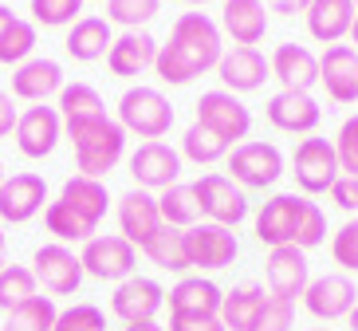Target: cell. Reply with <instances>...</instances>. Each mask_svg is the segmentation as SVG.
Listing matches in <instances>:
<instances>
[{
    "label": "cell",
    "mask_w": 358,
    "mask_h": 331,
    "mask_svg": "<svg viewBox=\"0 0 358 331\" xmlns=\"http://www.w3.org/2000/svg\"><path fill=\"white\" fill-rule=\"evenodd\" d=\"M224 43H221V28L205 16V12H181L173 20V32L166 43H158V59H154V71H158L162 83H193L197 75L213 71L221 64Z\"/></svg>",
    "instance_id": "1"
},
{
    "label": "cell",
    "mask_w": 358,
    "mask_h": 331,
    "mask_svg": "<svg viewBox=\"0 0 358 331\" xmlns=\"http://www.w3.org/2000/svg\"><path fill=\"white\" fill-rule=\"evenodd\" d=\"M67 139L75 146V166L83 178H103L122 162V150H127V130L118 118H83V122H64Z\"/></svg>",
    "instance_id": "2"
},
{
    "label": "cell",
    "mask_w": 358,
    "mask_h": 331,
    "mask_svg": "<svg viewBox=\"0 0 358 331\" xmlns=\"http://www.w3.org/2000/svg\"><path fill=\"white\" fill-rule=\"evenodd\" d=\"M118 122H122L127 134L158 142L173 127V107L158 87H130L127 95L118 99Z\"/></svg>",
    "instance_id": "3"
},
{
    "label": "cell",
    "mask_w": 358,
    "mask_h": 331,
    "mask_svg": "<svg viewBox=\"0 0 358 331\" xmlns=\"http://www.w3.org/2000/svg\"><path fill=\"white\" fill-rule=\"evenodd\" d=\"M193 197H197L201 217H209L213 225H224V229H236V225L248 217V197L232 178L224 174H201L193 182Z\"/></svg>",
    "instance_id": "4"
},
{
    "label": "cell",
    "mask_w": 358,
    "mask_h": 331,
    "mask_svg": "<svg viewBox=\"0 0 358 331\" xmlns=\"http://www.w3.org/2000/svg\"><path fill=\"white\" fill-rule=\"evenodd\" d=\"M292 174H295V185L315 197V193H327L331 185L338 182V154H335V142L327 139H303L292 154Z\"/></svg>",
    "instance_id": "5"
},
{
    "label": "cell",
    "mask_w": 358,
    "mask_h": 331,
    "mask_svg": "<svg viewBox=\"0 0 358 331\" xmlns=\"http://www.w3.org/2000/svg\"><path fill=\"white\" fill-rule=\"evenodd\" d=\"M229 170L241 190H268L284 174V154L272 142H241L229 154Z\"/></svg>",
    "instance_id": "6"
},
{
    "label": "cell",
    "mask_w": 358,
    "mask_h": 331,
    "mask_svg": "<svg viewBox=\"0 0 358 331\" xmlns=\"http://www.w3.org/2000/svg\"><path fill=\"white\" fill-rule=\"evenodd\" d=\"M197 122L213 130L217 139H224L229 146L248 139V130H252V115L232 91H205L197 99Z\"/></svg>",
    "instance_id": "7"
},
{
    "label": "cell",
    "mask_w": 358,
    "mask_h": 331,
    "mask_svg": "<svg viewBox=\"0 0 358 331\" xmlns=\"http://www.w3.org/2000/svg\"><path fill=\"white\" fill-rule=\"evenodd\" d=\"M185 253H189V268L217 272V268H229L236 260L241 245H236L232 229L213 225V221H197L193 229H185Z\"/></svg>",
    "instance_id": "8"
},
{
    "label": "cell",
    "mask_w": 358,
    "mask_h": 331,
    "mask_svg": "<svg viewBox=\"0 0 358 331\" xmlns=\"http://www.w3.org/2000/svg\"><path fill=\"white\" fill-rule=\"evenodd\" d=\"M83 260V272L95 280H130L138 265V248L130 245L127 237H91L79 253Z\"/></svg>",
    "instance_id": "9"
},
{
    "label": "cell",
    "mask_w": 358,
    "mask_h": 331,
    "mask_svg": "<svg viewBox=\"0 0 358 331\" xmlns=\"http://www.w3.org/2000/svg\"><path fill=\"white\" fill-rule=\"evenodd\" d=\"M32 276L52 296H75L79 284H83V260L67 245H43L32 257Z\"/></svg>",
    "instance_id": "10"
},
{
    "label": "cell",
    "mask_w": 358,
    "mask_h": 331,
    "mask_svg": "<svg viewBox=\"0 0 358 331\" xmlns=\"http://www.w3.org/2000/svg\"><path fill=\"white\" fill-rule=\"evenodd\" d=\"M130 178L138 182V190H169L181 178V154L166 142H142L130 154Z\"/></svg>",
    "instance_id": "11"
},
{
    "label": "cell",
    "mask_w": 358,
    "mask_h": 331,
    "mask_svg": "<svg viewBox=\"0 0 358 331\" xmlns=\"http://www.w3.org/2000/svg\"><path fill=\"white\" fill-rule=\"evenodd\" d=\"M303 205H307V197H295V193H275L272 202H264V209L256 213V237H260V245H268V248L295 245Z\"/></svg>",
    "instance_id": "12"
},
{
    "label": "cell",
    "mask_w": 358,
    "mask_h": 331,
    "mask_svg": "<svg viewBox=\"0 0 358 331\" xmlns=\"http://www.w3.org/2000/svg\"><path fill=\"white\" fill-rule=\"evenodd\" d=\"M264 276H268V296H280V300H292L295 304V296H303L307 284H311L307 253L295 245L272 248L268 260H264Z\"/></svg>",
    "instance_id": "13"
},
{
    "label": "cell",
    "mask_w": 358,
    "mask_h": 331,
    "mask_svg": "<svg viewBox=\"0 0 358 331\" xmlns=\"http://www.w3.org/2000/svg\"><path fill=\"white\" fill-rule=\"evenodd\" d=\"M358 304V288L350 284V276L343 272H327V276H315L303 292V308L315 316V320H343L350 316V308Z\"/></svg>",
    "instance_id": "14"
},
{
    "label": "cell",
    "mask_w": 358,
    "mask_h": 331,
    "mask_svg": "<svg viewBox=\"0 0 358 331\" xmlns=\"http://www.w3.org/2000/svg\"><path fill=\"white\" fill-rule=\"evenodd\" d=\"M162 304H166V288H162L158 280H150V276L122 280V284L115 288V296H110V311H115L122 323L154 320V316L162 311Z\"/></svg>",
    "instance_id": "15"
},
{
    "label": "cell",
    "mask_w": 358,
    "mask_h": 331,
    "mask_svg": "<svg viewBox=\"0 0 358 331\" xmlns=\"http://www.w3.org/2000/svg\"><path fill=\"white\" fill-rule=\"evenodd\" d=\"M118 229L134 248H146L154 237L166 229L158 213V197H150L146 190H130L118 197Z\"/></svg>",
    "instance_id": "16"
},
{
    "label": "cell",
    "mask_w": 358,
    "mask_h": 331,
    "mask_svg": "<svg viewBox=\"0 0 358 331\" xmlns=\"http://www.w3.org/2000/svg\"><path fill=\"white\" fill-rule=\"evenodd\" d=\"M48 202V185L40 174H12L0 182V221L24 225L32 221Z\"/></svg>",
    "instance_id": "17"
},
{
    "label": "cell",
    "mask_w": 358,
    "mask_h": 331,
    "mask_svg": "<svg viewBox=\"0 0 358 331\" xmlns=\"http://www.w3.org/2000/svg\"><path fill=\"white\" fill-rule=\"evenodd\" d=\"M64 134V118L55 107H28L16 118V146L24 158H48Z\"/></svg>",
    "instance_id": "18"
},
{
    "label": "cell",
    "mask_w": 358,
    "mask_h": 331,
    "mask_svg": "<svg viewBox=\"0 0 358 331\" xmlns=\"http://www.w3.org/2000/svg\"><path fill=\"white\" fill-rule=\"evenodd\" d=\"M319 83L335 103H355L358 99V48L350 43H331L319 55Z\"/></svg>",
    "instance_id": "19"
},
{
    "label": "cell",
    "mask_w": 358,
    "mask_h": 331,
    "mask_svg": "<svg viewBox=\"0 0 358 331\" xmlns=\"http://www.w3.org/2000/svg\"><path fill=\"white\" fill-rule=\"evenodd\" d=\"M217 75H221L224 91L248 95V91H260L264 79H272V67H268V59H264L256 48H232V52L221 55Z\"/></svg>",
    "instance_id": "20"
},
{
    "label": "cell",
    "mask_w": 358,
    "mask_h": 331,
    "mask_svg": "<svg viewBox=\"0 0 358 331\" xmlns=\"http://www.w3.org/2000/svg\"><path fill=\"white\" fill-rule=\"evenodd\" d=\"M264 115H268V122L275 130H284V134H311L319 127L323 111H319V103L307 91H280V95L268 99V111Z\"/></svg>",
    "instance_id": "21"
},
{
    "label": "cell",
    "mask_w": 358,
    "mask_h": 331,
    "mask_svg": "<svg viewBox=\"0 0 358 331\" xmlns=\"http://www.w3.org/2000/svg\"><path fill=\"white\" fill-rule=\"evenodd\" d=\"M268 67H272V79L284 83V91H307L311 95V87L319 83V55L303 43H280Z\"/></svg>",
    "instance_id": "22"
},
{
    "label": "cell",
    "mask_w": 358,
    "mask_h": 331,
    "mask_svg": "<svg viewBox=\"0 0 358 331\" xmlns=\"http://www.w3.org/2000/svg\"><path fill=\"white\" fill-rule=\"evenodd\" d=\"M154 59H158V40L150 32H122L115 43H110V52H106V67H110V75H118V79H134V75H142L146 67H154Z\"/></svg>",
    "instance_id": "23"
},
{
    "label": "cell",
    "mask_w": 358,
    "mask_h": 331,
    "mask_svg": "<svg viewBox=\"0 0 358 331\" xmlns=\"http://www.w3.org/2000/svg\"><path fill=\"white\" fill-rule=\"evenodd\" d=\"M221 28L232 36L236 48H256L264 40V32H268V8H264V0H224Z\"/></svg>",
    "instance_id": "24"
},
{
    "label": "cell",
    "mask_w": 358,
    "mask_h": 331,
    "mask_svg": "<svg viewBox=\"0 0 358 331\" xmlns=\"http://www.w3.org/2000/svg\"><path fill=\"white\" fill-rule=\"evenodd\" d=\"M307 16V32L319 43H338L343 36H350L355 28V0H311Z\"/></svg>",
    "instance_id": "25"
},
{
    "label": "cell",
    "mask_w": 358,
    "mask_h": 331,
    "mask_svg": "<svg viewBox=\"0 0 358 331\" xmlns=\"http://www.w3.org/2000/svg\"><path fill=\"white\" fill-rule=\"evenodd\" d=\"M224 292L205 276H185L169 292V316H221Z\"/></svg>",
    "instance_id": "26"
},
{
    "label": "cell",
    "mask_w": 358,
    "mask_h": 331,
    "mask_svg": "<svg viewBox=\"0 0 358 331\" xmlns=\"http://www.w3.org/2000/svg\"><path fill=\"white\" fill-rule=\"evenodd\" d=\"M64 91V67L55 59H28L12 75V95L28 99V103H43L48 95Z\"/></svg>",
    "instance_id": "27"
},
{
    "label": "cell",
    "mask_w": 358,
    "mask_h": 331,
    "mask_svg": "<svg viewBox=\"0 0 358 331\" xmlns=\"http://www.w3.org/2000/svg\"><path fill=\"white\" fill-rule=\"evenodd\" d=\"M110 43H115L110 24L99 20V16H83V20H75V28L67 32L64 48H67L71 59H79V64H95V59H103V55L110 52Z\"/></svg>",
    "instance_id": "28"
},
{
    "label": "cell",
    "mask_w": 358,
    "mask_h": 331,
    "mask_svg": "<svg viewBox=\"0 0 358 331\" xmlns=\"http://www.w3.org/2000/svg\"><path fill=\"white\" fill-rule=\"evenodd\" d=\"M59 202H67L75 213L83 217V221L99 225V221L106 217V205H110V197H106V185L99 182V178H83V174H75V178H67V182H64Z\"/></svg>",
    "instance_id": "29"
},
{
    "label": "cell",
    "mask_w": 358,
    "mask_h": 331,
    "mask_svg": "<svg viewBox=\"0 0 358 331\" xmlns=\"http://www.w3.org/2000/svg\"><path fill=\"white\" fill-rule=\"evenodd\" d=\"M264 288H256V284H244V288H232L224 292L221 300V323L224 331H248L256 320V311L264 308Z\"/></svg>",
    "instance_id": "30"
},
{
    "label": "cell",
    "mask_w": 358,
    "mask_h": 331,
    "mask_svg": "<svg viewBox=\"0 0 358 331\" xmlns=\"http://www.w3.org/2000/svg\"><path fill=\"white\" fill-rule=\"evenodd\" d=\"M158 213H162V225H169V229H193V225L201 221V209H197V197H193V185H169V190H162L158 197Z\"/></svg>",
    "instance_id": "31"
},
{
    "label": "cell",
    "mask_w": 358,
    "mask_h": 331,
    "mask_svg": "<svg viewBox=\"0 0 358 331\" xmlns=\"http://www.w3.org/2000/svg\"><path fill=\"white\" fill-rule=\"evenodd\" d=\"M142 253H146L150 260H154V265L158 268H166V272H185V268H189V253H185V233H181V229H162L158 237H154V241H150L146 248H142Z\"/></svg>",
    "instance_id": "32"
},
{
    "label": "cell",
    "mask_w": 358,
    "mask_h": 331,
    "mask_svg": "<svg viewBox=\"0 0 358 331\" xmlns=\"http://www.w3.org/2000/svg\"><path fill=\"white\" fill-rule=\"evenodd\" d=\"M55 316H59V311H55L52 296H32L28 304L8 311V320H4L0 331H52Z\"/></svg>",
    "instance_id": "33"
},
{
    "label": "cell",
    "mask_w": 358,
    "mask_h": 331,
    "mask_svg": "<svg viewBox=\"0 0 358 331\" xmlns=\"http://www.w3.org/2000/svg\"><path fill=\"white\" fill-rule=\"evenodd\" d=\"M99 115H106V111H103V99H99L95 87L67 83L59 91V118L64 122H83V118H99Z\"/></svg>",
    "instance_id": "34"
},
{
    "label": "cell",
    "mask_w": 358,
    "mask_h": 331,
    "mask_svg": "<svg viewBox=\"0 0 358 331\" xmlns=\"http://www.w3.org/2000/svg\"><path fill=\"white\" fill-rule=\"evenodd\" d=\"M32 296H40V292H36L32 268H24V265H4L0 268V311L20 308V304H28Z\"/></svg>",
    "instance_id": "35"
},
{
    "label": "cell",
    "mask_w": 358,
    "mask_h": 331,
    "mask_svg": "<svg viewBox=\"0 0 358 331\" xmlns=\"http://www.w3.org/2000/svg\"><path fill=\"white\" fill-rule=\"evenodd\" d=\"M43 221H48V233H55L59 241H91V233H95V225L83 221V217L75 213L67 202H52L48 209H43Z\"/></svg>",
    "instance_id": "36"
},
{
    "label": "cell",
    "mask_w": 358,
    "mask_h": 331,
    "mask_svg": "<svg viewBox=\"0 0 358 331\" xmlns=\"http://www.w3.org/2000/svg\"><path fill=\"white\" fill-rule=\"evenodd\" d=\"M181 154L189 162H197V166H209V162H221L224 154H229V142L217 139V134L205 130L201 122H193V127L185 130V139H181Z\"/></svg>",
    "instance_id": "37"
},
{
    "label": "cell",
    "mask_w": 358,
    "mask_h": 331,
    "mask_svg": "<svg viewBox=\"0 0 358 331\" xmlns=\"http://www.w3.org/2000/svg\"><path fill=\"white\" fill-rule=\"evenodd\" d=\"M32 48H36V28L28 20H12L8 28H4V36H0V64L4 67L28 64Z\"/></svg>",
    "instance_id": "38"
},
{
    "label": "cell",
    "mask_w": 358,
    "mask_h": 331,
    "mask_svg": "<svg viewBox=\"0 0 358 331\" xmlns=\"http://www.w3.org/2000/svg\"><path fill=\"white\" fill-rule=\"evenodd\" d=\"M162 0H106V20L122 24L127 32H138L142 24H150L158 16Z\"/></svg>",
    "instance_id": "39"
},
{
    "label": "cell",
    "mask_w": 358,
    "mask_h": 331,
    "mask_svg": "<svg viewBox=\"0 0 358 331\" xmlns=\"http://www.w3.org/2000/svg\"><path fill=\"white\" fill-rule=\"evenodd\" d=\"M295 323V304L292 300H280V296H268L264 308L256 311V320L248 331H292Z\"/></svg>",
    "instance_id": "40"
},
{
    "label": "cell",
    "mask_w": 358,
    "mask_h": 331,
    "mask_svg": "<svg viewBox=\"0 0 358 331\" xmlns=\"http://www.w3.org/2000/svg\"><path fill=\"white\" fill-rule=\"evenodd\" d=\"M52 331H106V316H103V308H95V304H75V308H67V311L55 316Z\"/></svg>",
    "instance_id": "41"
},
{
    "label": "cell",
    "mask_w": 358,
    "mask_h": 331,
    "mask_svg": "<svg viewBox=\"0 0 358 331\" xmlns=\"http://www.w3.org/2000/svg\"><path fill=\"white\" fill-rule=\"evenodd\" d=\"M79 8H83V0H32V16L43 28H64V24H71Z\"/></svg>",
    "instance_id": "42"
},
{
    "label": "cell",
    "mask_w": 358,
    "mask_h": 331,
    "mask_svg": "<svg viewBox=\"0 0 358 331\" xmlns=\"http://www.w3.org/2000/svg\"><path fill=\"white\" fill-rule=\"evenodd\" d=\"M323 237H327V217L323 209H319L315 202H307L303 205V217H299V233H295V248H315L323 245Z\"/></svg>",
    "instance_id": "43"
},
{
    "label": "cell",
    "mask_w": 358,
    "mask_h": 331,
    "mask_svg": "<svg viewBox=\"0 0 358 331\" xmlns=\"http://www.w3.org/2000/svg\"><path fill=\"white\" fill-rule=\"evenodd\" d=\"M335 154H338V170L358 174V115H350L335 134Z\"/></svg>",
    "instance_id": "44"
},
{
    "label": "cell",
    "mask_w": 358,
    "mask_h": 331,
    "mask_svg": "<svg viewBox=\"0 0 358 331\" xmlns=\"http://www.w3.org/2000/svg\"><path fill=\"white\" fill-rule=\"evenodd\" d=\"M331 253H335V265H343L347 272H358V217L347 221L331 241Z\"/></svg>",
    "instance_id": "45"
},
{
    "label": "cell",
    "mask_w": 358,
    "mask_h": 331,
    "mask_svg": "<svg viewBox=\"0 0 358 331\" xmlns=\"http://www.w3.org/2000/svg\"><path fill=\"white\" fill-rule=\"evenodd\" d=\"M331 197H335L338 209L358 213V174H338V182L331 185Z\"/></svg>",
    "instance_id": "46"
},
{
    "label": "cell",
    "mask_w": 358,
    "mask_h": 331,
    "mask_svg": "<svg viewBox=\"0 0 358 331\" xmlns=\"http://www.w3.org/2000/svg\"><path fill=\"white\" fill-rule=\"evenodd\" d=\"M169 331H224L221 316H169Z\"/></svg>",
    "instance_id": "47"
},
{
    "label": "cell",
    "mask_w": 358,
    "mask_h": 331,
    "mask_svg": "<svg viewBox=\"0 0 358 331\" xmlns=\"http://www.w3.org/2000/svg\"><path fill=\"white\" fill-rule=\"evenodd\" d=\"M16 107H12V95H4V91H0V139H4V134H12V130H16Z\"/></svg>",
    "instance_id": "48"
},
{
    "label": "cell",
    "mask_w": 358,
    "mask_h": 331,
    "mask_svg": "<svg viewBox=\"0 0 358 331\" xmlns=\"http://www.w3.org/2000/svg\"><path fill=\"white\" fill-rule=\"evenodd\" d=\"M268 8L280 12V16H295V12H307L311 0H268Z\"/></svg>",
    "instance_id": "49"
},
{
    "label": "cell",
    "mask_w": 358,
    "mask_h": 331,
    "mask_svg": "<svg viewBox=\"0 0 358 331\" xmlns=\"http://www.w3.org/2000/svg\"><path fill=\"white\" fill-rule=\"evenodd\" d=\"M12 20H16V16H12V8H8V4H0V36H4V28H8Z\"/></svg>",
    "instance_id": "50"
},
{
    "label": "cell",
    "mask_w": 358,
    "mask_h": 331,
    "mask_svg": "<svg viewBox=\"0 0 358 331\" xmlns=\"http://www.w3.org/2000/svg\"><path fill=\"white\" fill-rule=\"evenodd\" d=\"M122 331H162V328H158L154 320H146V323H127Z\"/></svg>",
    "instance_id": "51"
},
{
    "label": "cell",
    "mask_w": 358,
    "mask_h": 331,
    "mask_svg": "<svg viewBox=\"0 0 358 331\" xmlns=\"http://www.w3.org/2000/svg\"><path fill=\"white\" fill-rule=\"evenodd\" d=\"M347 323H350V331H358V304L350 308V316H347Z\"/></svg>",
    "instance_id": "52"
},
{
    "label": "cell",
    "mask_w": 358,
    "mask_h": 331,
    "mask_svg": "<svg viewBox=\"0 0 358 331\" xmlns=\"http://www.w3.org/2000/svg\"><path fill=\"white\" fill-rule=\"evenodd\" d=\"M8 265V260H4V233H0V268Z\"/></svg>",
    "instance_id": "53"
},
{
    "label": "cell",
    "mask_w": 358,
    "mask_h": 331,
    "mask_svg": "<svg viewBox=\"0 0 358 331\" xmlns=\"http://www.w3.org/2000/svg\"><path fill=\"white\" fill-rule=\"evenodd\" d=\"M350 40L358 43V16H355V28H350Z\"/></svg>",
    "instance_id": "54"
},
{
    "label": "cell",
    "mask_w": 358,
    "mask_h": 331,
    "mask_svg": "<svg viewBox=\"0 0 358 331\" xmlns=\"http://www.w3.org/2000/svg\"><path fill=\"white\" fill-rule=\"evenodd\" d=\"M181 4H197V8H201V4H209V0H181Z\"/></svg>",
    "instance_id": "55"
},
{
    "label": "cell",
    "mask_w": 358,
    "mask_h": 331,
    "mask_svg": "<svg viewBox=\"0 0 358 331\" xmlns=\"http://www.w3.org/2000/svg\"><path fill=\"white\" fill-rule=\"evenodd\" d=\"M0 182H4V162H0Z\"/></svg>",
    "instance_id": "56"
},
{
    "label": "cell",
    "mask_w": 358,
    "mask_h": 331,
    "mask_svg": "<svg viewBox=\"0 0 358 331\" xmlns=\"http://www.w3.org/2000/svg\"><path fill=\"white\" fill-rule=\"evenodd\" d=\"M307 331H331V328H307Z\"/></svg>",
    "instance_id": "57"
},
{
    "label": "cell",
    "mask_w": 358,
    "mask_h": 331,
    "mask_svg": "<svg viewBox=\"0 0 358 331\" xmlns=\"http://www.w3.org/2000/svg\"><path fill=\"white\" fill-rule=\"evenodd\" d=\"M355 12H358V0H355Z\"/></svg>",
    "instance_id": "58"
},
{
    "label": "cell",
    "mask_w": 358,
    "mask_h": 331,
    "mask_svg": "<svg viewBox=\"0 0 358 331\" xmlns=\"http://www.w3.org/2000/svg\"><path fill=\"white\" fill-rule=\"evenodd\" d=\"M103 4H106V0H103Z\"/></svg>",
    "instance_id": "59"
}]
</instances>
